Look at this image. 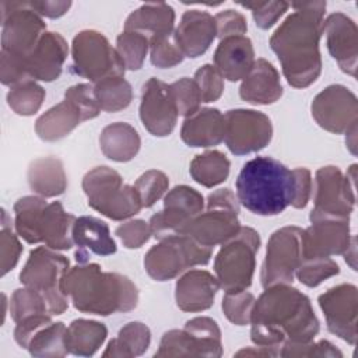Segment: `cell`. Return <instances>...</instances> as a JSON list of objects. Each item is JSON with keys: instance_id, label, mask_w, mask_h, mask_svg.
Here are the masks:
<instances>
[{"instance_id": "1", "label": "cell", "mask_w": 358, "mask_h": 358, "mask_svg": "<svg viewBox=\"0 0 358 358\" xmlns=\"http://www.w3.org/2000/svg\"><path fill=\"white\" fill-rule=\"evenodd\" d=\"M252 341L280 355L284 344H305L319 333L309 298L289 284H275L255 301L250 316Z\"/></svg>"}, {"instance_id": "2", "label": "cell", "mask_w": 358, "mask_h": 358, "mask_svg": "<svg viewBox=\"0 0 358 358\" xmlns=\"http://www.w3.org/2000/svg\"><path fill=\"white\" fill-rule=\"evenodd\" d=\"M295 11L274 31L270 48L277 55L284 77L295 88H306L322 71L319 41L323 34L326 1L289 4Z\"/></svg>"}, {"instance_id": "3", "label": "cell", "mask_w": 358, "mask_h": 358, "mask_svg": "<svg viewBox=\"0 0 358 358\" xmlns=\"http://www.w3.org/2000/svg\"><path fill=\"white\" fill-rule=\"evenodd\" d=\"M62 291L83 313L108 316L129 312L137 306L138 289L119 273L102 271L96 263H78L67 270Z\"/></svg>"}, {"instance_id": "4", "label": "cell", "mask_w": 358, "mask_h": 358, "mask_svg": "<svg viewBox=\"0 0 358 358\" xmlns=\"http://www.w3.org/2000/svg\"><path fill=\"white\" fill-rule=\"evenodd\" d=\"M238 201L257 215H278L294 199V175L271 157L248 161L236 179Z\"/></svg>"}, {"instance_id": "5", "label": "cell", "mask_w": 358, "mask_h": 358, "mask_svg": "<svg viewBox=\"0 0 358 358\" xmlns=\"http://www.w3.org/2000/svg\"><path fill=\"white\" fill-rule=\"evenodd\" d=\"M76 217L66 213L60 201L46 203L41 196H25L14 204V227L25 242L45 243L53 250L73 246V224Z\"/></svg>"}, {"instance_id": "6", "label": "cell", "mask_w": 358, "mask_h": 358, "mask_svg": "<svg viewBox=\"0 0 358 358\" xmlns=\"http://www.w3.org/2000/svg\"><path fill=\"white\" fill-rule=\"evenodd\" d=\"M83 190L88 206L102 215L122 221L143 208L134 186L124 185L119 172L109 166H96L83 178Z\"/></svg>"}, {"instance_id": "7", "label": "cell", "mask_w": 358, "mask_h": 358, "mask_svg": "<svg viewBox=\"0 0 358 358\" xmlns=\"http://www.w3.org/2000/svg\"><path fill=\"white\" fill-rule=\"evenodd\" d=\"M69 266L66 256L48 246H38L31 250L20 273L21 284L43 296L52 316L62 315L69 308V296L62 291V280Z\"/></svg>"}, {"instance_id": "8", "label": "cell", "mask_w": 358, "mask_h": 358, "mask_svg": "<svg viewBox=\"0 0 358 358\" xmlns=\"http://www.w3.org/2000/svg\"><path fill=\"white\" fill-rule=\"evenodd\" d=\"M259 248L260 236L250 227H241L239 232L222 245L214 260V271L225 294L246 291L250 287Z\"/></svg>"}, {"instance_id": "9", "label": "cell", "mask_w": 358, "mask_h": 358, "mask_svg": "<svg viewBox=\"0 0 358 358\" xmlns=\"http://www.w3.org/2000/svg\"><path fill=\"white\" fill-rule=\"evenodd\" d=\"M213 255V248L204 246L189 235H175L161 239L144 257V268L155 281H168L187 268L206 266Z\"/></svg>"}, {"instance_id": "10", "label": "cell", "mask_w": 358, "mask_h": 358, "mask_svg": "<svg viewBox=\"0 0 358 358\" xmlns=\"http://www.w3.org/2000/svg\"><path fill=\"white\" fill-rule=\"evenodd\" d=\"M239 203L231 189H218L208 194L207 208L183 231L199 243L214 248L232 239L241 229Z\"/></svg>"}, {"instance_id": "11", "label": "cell", "mask_w": 358, "mask_h": 358, "mask_svg": "<svg viewBox=\"0 0 358 358\" xmlns=\"http://www.w3.org/2000/svg\"><path fill=\"white\" fill-rule=\"evenodd\" d=\"M357 165L352 164L343 175L338 166L327 165L316 171L313 203L309 220L340 218L350 220L355 204Z\"/></svg>"}, {"instance_id": "12", "label": "cell", "mask_w": 358, "mask_h": 358, "mask_svg": "<svg viewBox=\"0 0 358 358\" xmlns=\"http://www.w3.org/2000/svg\"><path fill=\"white\" fill-rule=\"evenodd\" d=\"M73 70L94 84L106 77H123L126 66L109 41L98 31H80L71 43Z\"/></svg>"}, {"instance_id": "13", "label": "cell", "mask_w": 358, "mask_h": 358, "mask_svg": "<svg viewBox=\"0 0 358 358\" xmlns=\"http://www.w3.org/2000/svg\"><path fill=\"white\" fill-rule=\"evenodd\" d=\"M221 330L211 317L200 316L186 322L182 330L166 331L155 357H221Z\"/></svg>"}, {"instance_id": "14", "label": "cell", "mask_w": 358, "mask_h": 358, "mask_svg": "<svg viewBox=\"0 0 358 358\" xmlns=\"http://www.w3.org/2000/svg\"><path fill=\"white\" fill-rule=\"evenodd\" d=\"M302 229L284 227L273 232L267 242L260 281L264 288L275 284H291L302 263Z\"/></svg>"}, {"instance_id": "15", "label": "cell", "mask_w": 358, "mask_h": 358, "mask_svg": "<svg viewBox=\"0 0 358 358\" xmlns=\"http://www.w3.org/2000/svg\"><path fill=\"white\" fill-rule=\"evenodd\" d=\"M0 7L1 50L27 57L45 34V22L28 1H1Z\"/></svg>"}, {"instance_id": "16", "label": "cell", "mask_w": 358, "mask_h": 358, "mask_svg": "<svg viewBox=\"0 0 358 358\" xmlns=\"http://www.w3.org/2000/svg\"><path fill=\"white\" fill-rule=\"evenodd\" d=\"M204 208V199L196 189L179 185L169 190L164 199V210L150 220L151 235L155 239H165L183 235L186 227Z\"/></svg>"}, {"instance_id": "17", "label": "cell", "mask_w": 358, "mask_h": 358, "mask_svg": "<svg viewBox=\"0 0 358 358\" xmlns=\"http://www.w3.org/2000/svg\"><path fill=\"white\" fill-rule=\"evenodd\" d=\"M224 141L235 155H245L264 148L273 137L267 115L252 109H231L224 115Z\"/></svg>"}, {"instance_id": "18", "label": "cell", "mask_w": 358, "mask_h": 358, "mask_svg": "<svg viewBox=\"0 0 358 358\" xmlns=\"http://www.w3.org/2000/svg\"><path fill=\"white\" fill-rule=\"evenodd\" d=\"M310 108L316 123L330 133L343 134L357 127L358 101L344 85H329L315 96Z\"/></svg>"}, {"instance_id": "19", "label": "cell", "mask_w": 358, "mask_h": 358, "mask_svg": "<svg viewBox=\"0 0 358 358\" xmlns=\"http://www.w3.org/2000/svg\"><path fill=\"white\" fill-rule=\"evenodd\" d=\"M317 302L326 317L329 331L348 344L355 345L358 315L357 287L352 284L336 285L323 292Z\"/></svg>"}, {"instance_id": "20", "label": "cell", "mask_w": 358, "mask_h": 358, "mask_svg": "<svg viewBox=\"0 0 358 358\" xmlns=\"http://www.w3.org/2000/svg\"><path fill=\"white\" fill-rule=\"evenodd\" d=\"M178 116L169 85L151 77L143 85L140 103V119L145 130L157 137L169 136L176 126Z\"/></svg>"}, {"instance_id": "21", "label": "cell", "mask_w": 358, "mask_h": 358, "mask_svg": "<svg viewBox=\"0 0 358 358\" xmlns=\"http://www.w3.org/2000/svg\"><path fill=\"white\" fill-rule=\"evenodd\" d=\"M310 222L302 229V260L343 255L348 249L352 239L348 220L317 218Z\"/></svg>"}, {"instance_id": "22", "label": "cell", "mask_w": 358, "mask_h": 358, "mask_svg": "<svg viewBox=\"0 0 358 358\" xmlns=\"http://www.w3.org/2000/svg\"><path fill=\"white\" fill-rule=\"evenodd\" d=\"M329 53L338 67L355 77L358 64V31L355 22L343 13L330 14L323 21Z\"/></svg>"}, {"instance_id": "23", "label": "cell", "mask_w": 358, "mask_h": 358, "mask_svg": "<svg viewBox=\"0 0 358 358\" xmlns=\"http://www.w3.org/2000/svg\"><path fill=\"white\" fill-rule=\"evenodd\" d=\"M67 53V42L60 34L45 32L32 52L25 57L28 77L41 81H53L59 78Z\"/></svg>"}, {"instance_id": "24", "label": "cell", "mask_w": 358, "mask_h": 358, "mask_svg": "<svg viewBox=\"0 0 358 358\" xmlns=\"http://www.w3.org/2000/svg\"><path fill=\"white\" fill-rule=\"evenodd\" d=\"M217 36L215 20L207 11L187 10L173 34V41L185 57L201 56Z\"/></svg>"}, {"instance_id": "25", "label": "cell", "mask_w": 358, "mask_h": 358, "mask_svg": "<svg viewBox=\"0 0 358 358\" xmlns=\"http://www.w3.org/2000/svg\"><path fill=\"white\" fill-rule=\"evenodd\" d=\"M218 288V280L211 273L190 270L176 281V305L183 312L207 310L213 306Z\"/></svg>"}, {"instance_id": "26", "label": "cell", "mask_w": 358, "mask_h": 358, "mask_svg": "<svg viewBox=\"0 0 358 358\" xmlns=\"http://www.w3.org/2000/svg\"><path fill=\"white\" fill-rule=\"evenodd\" d=\"M255 64L252 41L245 36H228L220 41L214 52V66L229 81L243 80Z\"/></svg>"}, {"instance_id": "27", "label": "cell", "mask_w": 358, "mask_h": 358, "mask_svg": "<svg viewBox=\"0 0 358 358\" xmlns=\"http://www.w3.org/2000/svg\"><path fill=\"white\" fill-rule=\"evenodd\" d=\"M239 95L243 101L253 105H270L282 95L280 74L266 59L255 60L253 67L242 80Z\"/></svg>"}, {"instance_id": "28", "label": "cell", "mask_w": 358, "mask_h": 358, "mask_svg": "<svg viewBox=\"0 0 358 358\" xmlns=\"http://www.w3.org/2000/svg\"><path fill=\"white\" fill-rule=\"evenodd\" d=\"M224 115L215 108H201L185 119L180 137L189 147H213L224 141Z\"/></svg>"}, {"instance_id": "29", "label": "cell", "mask_w": 358, "mask_h": 358, "mask_svg": "<svg viewBox=\"0 0 358 358\" xmlns=\"http://www.w3.org/2000/svg\"><path fill=\"white\" fill-rule=\"evenodd\" d=\"M175 11L166 3H145L134 10L124 22V31L145 35L148 41L172 35Z\"/></svg>"}, {"instance_id": "30", "label": "cell", "mask_w": 358, "mask_h": 358, "mask_svg": "<svg viewBox=\"0 0 358 358\" xmlns=\"http://www.w3.org/2000/svg\"><path fill=\"white\" fill-rule=\"evenodd\" d=\"M27 178L29 187L41 197H56L67 189L63 164L56 157H42L32 161Z\"/></svg>"}, {"instance_id": "31", "label": "cell", "mask_w": 358, "mask_h": 358, "mask_svg": "<svg viewBox=\"0 0 358 358\" xmlns=\"http://www.w3.org/2000/svg\"><path fill=\"white\" fill-rule=\"evenodd\" d=\"M81 122L84 120L78 108L64 98L38 117L35 131L45 141H56L70 134Z\"/></svg>"}, {"instance_id": "32", "label": "cell", "mask_w": 358, "mask_h": 358, "mask_svg": "<svg viewBox=\"0 0 358 358\" xmlns=\"http://www.w3.org/2000/svg\"><path fill=\"white\" fill-rule=\"evenodd\" d=\"M99 145L106 158L116 162H127L140 151L141 140L131 124L116 122L103 127L99 136Z\"/></svg>"}, {"instance_id": "33", "label": "cell", "mask_w": 358, "mask_h": 358, "mask_svg": "<svg viewBox=\"0 0 358 358\" xmlns=\"http://www.w3.org/2000/svg\"><path fill=\"white\" fill-rule=\"evenodd\" d=\"M71 235L78 249H90L98 256L113 255L117 249L108 224L95 217L83 215L76 218Z\"/></svg>"}, {"instance_id": "34", "label": "cell", "mask_w": 358, "mask_h": 358, "mask_svg": "<svg viewBox=\"0 0 358 358\" xmlns=\"http://www.w3.org/2000/svg\"><path fill=\"white\" fill-rule=\"evenodd\" d=\"M108 329L103 323L87 319H76L66 329V347L69 354L91 357L103 344Z\"/></svg>"}, {"instance_id": "35", "label": "cell", "mask_w": 358, "mask_h": 358, "mask_svg": "<svg viewBox=\"0 0 358 358\" xmlns=\"http://www.w3.org/2000/svg\"><path fill=\"white\" fill-rule=\"evenodd\" d=\"M150 329L141 322H130L119 330L116 338H112L108 343V347L102 352V357H137L147 351V348L150 347Z\"/></svg>"}, {"instance_id": "36", "label": "cell", "mask_w": 358, "mask_h": 358, "mask_svg": "<svg viewBox=\"0 0 358 358\" xmlns=\"http://www.w3.org/2000/svg\"><path fill=\"white\" fill-rule=\"evenodd\" d=\"M229 159L217 150L197 154L190 162L192 178L204 187H214L227 180L229 175Z\"/></svg>"}, {"instance_id": "37", "label": "cell", "mask_w": 358, "mask_h": 358, "mask_svg": "<svg viewBox=\"0 0 358 358\" xmlns=\"http://www.w3.org/2000/svg\"><path fill=\"white\" fill-rule=\"evenodd\" d=\"M94 94L101 110L119 112L133 99L131 85L123 77H106L94 84Z\"/></svg>"}, {"instance_id": "38", "label": "cell", "mask_w": 358, "mask_h": 358, "mask_svg": "<svg viewBox=\"0 0 358 358\" xmlns=\"http://www.w3.org/2000/svg\"><path fill=\"white\" fill-rule=\"evenodd\" d=\"M66 326L63 322L49 323L39 329L28 343L27 350L32 357H64L69 354L66 347Z\"/></svg>"}, {"instance_id": "39", "label": "cell", "mask_w": 358, "mask_h": 358, "mask_svg": "<svg viewBox=\"0 0 358 358\" xmlns=\"http://www.w3.org/2000/svg\"><path fill=\"white\" fill-rule=\"evenodd\" d=\"M45 99V90L35 83V80H27L11 87L7 94L8 106L21 116L35 115Z\"/></svg>"}, {"instance_id": "40", "label": "cell", "mask_w": 358, "mask_h": 358, "mask_svg": "<svg viewBox=\"0 0 358 358\" xmlns=\"http://www.w3.org/2000/svg\"><path fill=\"white\" fill-rule=\"evenodd\" d=\"M150 48L145 35L134 31H123L116 39V52L123 60L126 69L140 70Z\"/></svg>"}, {"instance_id": "41", "label": "cell", "mask_w": 358, "mask_h": 358, "mask_svg": "<svg viewBox=\"0 0 358 358\" xmlns=\"http://www.w3.org/2000/svg\"><path fill=\"white\" fill-rule=\"evenodd\" d=\"M38 313H49L43 296L38 291L28 287L15 289L10 301V315L13 320L17 323Z\"/></svg>"}, {"instance_id": "42", "label": "cell", "mask_w": 358, "mask_h": 358, "mask_svg": "<svg viewBox=\"0 0 358 358\" xmlns=\"http://www.w3.org/2000/svg\"><path fill=\"white\" fill-rule=\"evenodd\" d=\"M169 91L179 116L189 117L200 109L199 106L201 103V95L193 78H179L178 81L169 84Z\"/></svg>"}, {"instance_id": "43", "label": "cell", "mask_w": 358, "mask_h": 358, "mask_svg": "<svg viewBox=\"0 0 358 358\" xmlns=\"http://www.w3.org/2000/svg\"><path fill=\"white\" fill-rule=\"evenodd\" d=\"M169 179L158 169H150L138 176L134 183V189L140 197L141 206L148 208L154 206L168 190Z\"/></svg>"}, {"instance_id": "44", "label": "cell", "mask_w": 358, "mask_h": 358, "mask_svg": "<svg viewBox=\"0 0 358 358\" xmlns=\"http://www.w3.org/2000/svg\"><path fill=\"white\" fill-rule=\"evenodd\" d=\"M340 273L338 264L331 260L330 257L322 259H306L302 260L299 267L296 268L295 274L298 280L306 287H317L324 280L337 275Z\"/></svg>"}, {"instance_id": "45", "label": "cell", "mask_w": 358, "mask_h": 358, "mask_svg": "<svg viewBox=\"0 0 358 358\" xmlns=\"http://www.w3.org/2000/svg\"><path fill=\"white\" fill-rule=\"evenodd\" d=\"M255 301L253 294L248 291L225 294L222 298V312L227 319L236 326L249 324Z\"/></svg>"}, {"instance_id": "46", "label": "cell", "mask_w": 358, "mask_h": 358, "mask_svg": "<svg viewBox=\"0 0 358 358\" xmlns=\"http://www.w3.org/2000/svg\"><path fill=\"white\" fill-rule=\"evenodd\" d=\"M11 221L8 222V215L6 210L1 213V231H0V257H1V275H6L13 270L21 256L22 246L17 235L11 229Z\"/></svg>"}, {"instance_id": "47", "label": "cell", "mask_w": 358, "mask_h": 358, "mask_svg": "<svg viewBox=\"0 0 358 358\" xmlns=\"http://www.w3.org/2000/svg\"><path fill=\"white\" fill-rule=\"evenodd\" d=\"M150 59L155 67L169 69L182 63L185 56L173 41L172 34L171 36L154 39L150 42Z\"/></svg>"}, {"instance_id": "48", "label": "cell", "mask_w": 358, "mask_h": 358, "mask_svg": "<svg viewBox=\"0 0 358 358\" xmlns=\"http://www.w3.org/2000/svg\"><path fill=\"white\" fill-rule=\"evenodd\" d=\"M200 90L201 102L210 103L217 101L224 92V77L213 64L201 66L193 78Z\"/></svg>"}, {"instance_id": "49", "label": "cell", "mask_w": 358, "mask_h": 358, "mask_svg": "<svg viewBox=\"0 0 358 358\" xmlns=\"http://www.w3.org/2000/svg\"><path fill=\"white\" fill-rule=\"evenodd\" d=\"M239 4L252 11L256 25L262 29L271 28L289 7V3L287 1H253Z\"/></svg>"}, {"instance_id": "50", "label": "cell", "mask_w": 358, "mask_h": 358, "mask_svg": "<svg viewBox=\"0 0 358 358\" xmlns=\"http://www.w3.org/2000/svg\"><path fill=\"white\" fill-rule=\"evenodd\" d=\"M64 98L71 101L83 115V120L94 119L99 115L101 108L94 94L91 84H76L66 90Z\"/></svg>"}, {"instance_id": "51", "label": "cell", "mask_w": 358, "mask_h": 358, "mask_svg": "<svg viewBox=\"0 0 358 358\" xmlns=\"http://www.w3.org/2000/svg\"><path fill=\"white\" fill-rule=\"evenodd\" d=\"M281 357H337L341 358L343 352L337 350L330 341L320 340L317 343L309 341L305 344H284Z\"/></svg>"}, {"instance_id": "52", "label": "cell", "mask_w": 358, "mask_h": 358, "mask_svg": "<svg viewBox=\"0 0 358 358\" xmlns=\"http://www.w3.org/2000/svg\"><path fill=\"white\" fill-rule=\"evenodd\" d=\"M115 234L127 249H137L151 238L150 224L144 220H130L120 224Z\"/></svg>"}, {"instance_id": "53", "label": "cell", "mask_w": 358, "mask_h": 358, "mask_svg": "<svg viewBox=\"0 0 358 358\" xmlns=\"http://www.w3.org/2000/svg\"><path fill=\"white\" fill-rule=\"evenodd\" d=\"M217 36L221 39L228 36H241L246 32L248 24L245 17L234 10H225L218 13L215 17Z\"/></svg>"}, {"instance_id": "54", "label": "cell", "mask_w": 358, "mask_h": 358, "mask_svg": "<svg viewBox=\"0 0 358 358\" xmlns=\"http://www.w3.org/2000/svg\"><path fill=\"white\" fill-rule=\"evenodd\" d=\"M49 323H52V315H49V313H38V315L28 316L22 320L17 322V326L14 330V340L17 341V344L20 347L27 348L32 336L39 329H42L43 326H46Z\"/></svg>"}, {"instance_id": "55", "label": "cell", "mask_w": 358, "mask_h": 358, "mask_svg": "<svg viewBox=\"0 0 358 358\" xmlns=\"http://www.w3.org/2000/svg\"><path fill=\"white\" fill-rule=\"evenodd\" d=\"M294 175V199L291 206L294 208L306 207L310 193H312V176L310 171L306 168L292 169Z\"/></svg>"}, {"instance_id": "56", "label": "cell", "mask_w": 358, "mask_h": 358, "mask_svg": "<svg viewBox=\"0 0 358 358\" xmlns=\"http://www.w3.org/2000/svg\"><path fill=\"white\" fill-rule=\"evenodd\" d=\"M31 8L41 17L59 18L71 7V1H28Z\"/></svg>"}, {"instance_id": "57", "label": "cell", "mask_w": 358, "mask_h": 358, "mask_svg": "<svg viewBox=\"0 0 358 358\" xmlns=\"http://www.w3.org/2000/svg\"><path fill=\"white\" fill-rule=\"evenodd\" d=\"M236 357H243V355H253V357H275L270 350L262 348V347H255V348H243L235 354Z\"/></svg>"}]
</instances>
